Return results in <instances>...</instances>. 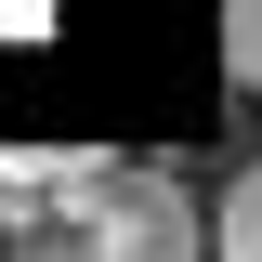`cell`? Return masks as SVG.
<instances>
[{
	"label": "cell",
	"instance_id": "1",
	"mask_svg": "<svg viewBox=\"0 0 262 262\" xmlns=\"http://www.w3.org/2000/svg\"><path fill=\"white\" fill-rule=\"evenodd\" d=\"M66 223L92 236V249H210V223L184 210V184H170V170H118V158L79 184Z\"/></svg>",
	"mask_w": 262,
	"mask_h": 262
},
{
	"label": "cell",
	"instance_id": "2",
	"mask_svg": "<svg viewBox=\"0 0 262 262\" xmlns=\"http://www.w3.org/2000/svg\"><path fill=\"white\" fill-rule=\"evenodd\" d=\"M223 79L262 92V0H223Z\"/></svg>",
	"mask_w": 262,
	"mask_h": 262
},
{
	"label": "cell",
	"instance_id": "3",
	"mask_svg": "<svg viewBox=\"0 0 262 262\" xmlns=\"http://www.w3.org/2000/svg\"><path fill=\"white\" fill-rule=\"evenodd\" d=\"M210 236H223V249H262V158L223 184V223H210Z\"/></svg>",
	"mask_w": 262,
	"mask_h": 262
}]
</instances>
